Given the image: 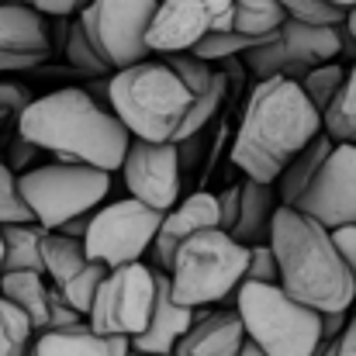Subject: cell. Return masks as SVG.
Returning <instances> with one entry per match:
<instances>
[{
  "label": "cell",
  "instance_id": "1",
  "mask_svg": "<svg viewBox=\"0 0 356 356\" xmlns=\"http://www.w3.org/2000/svg\"><path fill=\"white\" fill-rule=\"evenodd\" d=\"M322 135V111L308 101L298 80H256L232 142V163L245 180L277 184L287 163Z\"/></svg>",
  "mask_w": 356,
  "mask_h": 356
},
{
  "label": "cell",
  "instance_id": "2",
  "mask_svg": "<svg viewBox=\"0 0 356 356\" xmlns=\"http://www.w3.org/2000/svg\"><path fill=\"white\" fill-rule=\"evenodd\" d=\"M17 135L35 149L52 152L56 163H80L94 170H121L131 131L115 111L101 108L87 90L63 87L56 94L35 97L17 115Z\"/></svg>",
  "mask_w": 356,
  "mask_h": 356
},
{
  "label": "cell",
  "instance_id": "3",
  "mask_svg": "<svg viewBox=\"0 0 356 356\" xmlns=\"http://www.w3.org/2000/svg\"><path fill=\"white\" fill-rule=\"evenodd\" d=\"M270 245L277 252L280 287L294 301L315 308L318 315H336L353 308L356 291L350 266L336 245V236L325 225H318L298 208L280 204L273 215Z\"/></svg>",
  "mask_w": 356,
  "mask_h": 356
},
{
  "label": "cell",
  "instance_id": "4",
  "mask_svg": "<svg viewBox=\"0 0 356 356\" xmlns=\"http://www.w3.org/2000/svg\"><path fill=\"white\" fill-rule=\"evenodd\" d=\"M108 101L131 138L180 145L197 97L184 87V80L170 70L163 56H149L145 63L111 73Z\"/></svg>",
  "mask_w": 356,
  "mask_h": 356
},
{
  "label": "cell",
  "instance_id": "5",
  "mask_svg": "<svg viewBox=\"0 0 356 356\" xmlns=\"http://www.w3.org/2000/svg\"><path fill=\"white\" fill-rule=\"evenodd\" d=\"M236 312L245 339L263 356H315L322 346V315L294 301L277 284H242Z\"/></svg>",
  "mask_w": 356,
  "mask_h": 356
},
{
  "label": "cell",
  "instance_id": "6",
  "mask_svg": "<svg viewBox=\"0 0 356 356\" xmlns=\"http://www.w3.org/2000/svg\"><path fill=\"white\" fill-rule=\"evenodd\" d=\"M249 245L225 229H208L187 238L170 263V291L184 308H211L245 284Z\"/></svg>",
  "mask_w": 356,
  "mask_h": 356
},
{
  "label": "cell",
  "instance_id": "7",
  "mask_svg": "<svg viewBox=\"0 0 356 356\" xmlns=\"http://www.w3.org/2000/svg\"><path fill=\"white\" fill-rule=\"evenodd\" d=\"M21 197L45 232H63L70 222L90 218L111 194V173L80 163H45L17 173Z\"/></svg>",
  "mask_w": 356,
  "mask_h": 356
},
{
  "label": "cell",
  "instance_id": "8",
  "mask_svg": "<svg viewBox=\"0 0 356 356\" xmlns=\"http://www.w3.org/2000/svg\"><path fill=\"white\" fill-rule=\"evenodd\" d=\"M159 0H90L80 10V24L101 59L118 73L135 63H145L149 52V28L156 17Z\"/></svg>",
  "mask_w": 356,
  "mask_h": 356
},
{
  "label": "cell",
  "instance_id": "9",
  "mask_svg": "<svg viewBox=\"0 0 356 356\" xmlns=\"http://www.w3.org/2000/svg\"><path fill=\"white\" fill-rule=\"evenodd\" d=\"M159 225H163V211H156L135 197H121L111 204H101L90 215L83 249L90 259L104 263L108 270L142 263V252L152 249Z\"/></svg>",
  "mask_w": 356,
  "mask_h": 356
},
{
  "label": "cell",
  "instance_id": "10",
  "mask_svg": "<svg viewBox=\"0 0 356 356\" xmlns=\"http://www.w3.org/2000/svg\"><path fill=\"white\" fill-rule=\"evenodd\" d=\"M156 294L159 280L156 270L145 263H128L104 277L94 308H90V329L101 336H118V339H138L156 312Z\"/></svg>",
  "mask_w": 356,
  "mask_h": 356
},
{
  "label": "cell",
  "instance_id": "11",
  "mask_svg": "<svg viewBox=\"0 0 356 356\" xmlns=\"http://www.w3.org/2000/svg\"><path fill=\"white\" fill-rule=\"evenodd\" d=\"M236 0H159L152 28H149V52H191L211 31H232Z\"/></svg>",
  "mask_w": 356,
  "mask_h": 356
},
{
  "label": "cell",
  "instance_id": "12",
  "mask_svg": "<svg viewBox=\"0 0 356 356\" xmlns=\"http://www.w3.org/2000/svg\"><path fill=\"white\" fill-rule=\"evenodd\" d=\"M180 166L184 163H180L177 142L131 138L121 173H124V187L135 201L166 215L180 204Z\"/></svg>",
  "mask_w": 356,
  "mask_h": 356
},
{
  "label": "cell",
  "instance_id": "13",
  "mask_svg": "<svg viewBox=\"0 0 356 356\" xmlns=\"http://www.w3.org/2000/svg\"><path fill=\"white\" fill-rule=\"evenodd\" d=\"M298 211L329 232L356 225V145H332L318 177L298 201Z\"/></svg>",
  "mask_w": 356,
  "mask_h": 356
},
{
  "label": "cell",
  "instance_id": "14",
  "mask_svg": "<svg viewBox=\"0 0 356 356\" xmlns=\"http://www.w3.org/2000/svg\"><path fill=\"white\" fill-rule=\"evenodd\" d=\"M52 38L45 14L28 7L24 0L0 3V59L10 63V70H31L42 59L52 56Z\"/></svg>",
  "mask_w": 356,
  "mask_h": 356
},
{
  "label": "cell",
  "instance_id": "15",
  "mask_svg": "<svg viewBox=\"0 0 356 356\" xmlns=\"http://www.w3.org/2000/svg\"><path fill=\"white\" fill-rule=\"evenodd\" d=\"M156 280H159V294H156L152 322H149V329L138 339H131V353L138 356H173L180 339L208 312V308H184L173 298V291H170V273H156Z\"/></svg>",
  "mask_w": 356,
  "mask_h": 356
},
{
  "label": "cell",
  "instance_id": "16",
  "mask_svg": "<svg viewBox=\"0 0 356 356\" xmlns=\"http://www.w3.org/2000/svg\"><path fill=\"white\" fill-rule=\"evenodd\" d=\"M208 229H222V211H218V194L211 191H197L191 197H184L173 211L163 215V225H159V236L152 242V252L159 259L163 270H170L177 249L194 238L197 232H208Z\"/></svg>",
  "mask_w": 356,
  "mask_h": 356
},
{
  "label": "cell",
  "instance_id": "17",
  "mask_svg": "<svg viewBox=\"0 0 356 356\" xmlns=\"http://www.w3.org/2000/svg\"><path fill=\"white\" fill-rule=\"evenodd\" d=\"M280 49L287 59V76L301 80L308 70L336 63L343 56V35L339 24H305V21H284L280 24Z\"/></svg>",
  "mask_w": 356,
  "mask_h": 356
},
{
  "label": "cell",
  "instance_id": "18",
  "mask_svg": "<svg viewBox=\"0 0 356 356\" xmlns=\"http://www.w3.org/2000/svg\"><path fill=\"white\" fill-rule=\"evenodd\" d=\"M245 346L249 339L236 308H208L197 325L180 339L173 356H242Z\"/></svg>",
  "mask_w": 356,
  "mask_h": 356
},
{
  "label": "cell",
  "instance_id": "19",
  "mask_svg": "<svg viewBox=\"0 0 356 356\" xmlns=\"http://www.w3.org/2000/svg\"><path fill=\"white\" fill-rule=\"evenodd\" d=\"M31 356H131V343L118 336H101L90 329V322H83L73 329L38 332Z\"/></svg>",
  "mask_w": 356,
  "mask_h": 356
},
{
  "label": "cell",
  "instance_id": "20",
  "mask_svg": "<svg viewBox=\"0 0 356 356\" xmlns=\"http://www.w3.org/2000/svg\"><path fill=\"white\" fill-rule=\"evenodd\" d=\"M0 298H7L17 312L28 315V322L35 325V332H45L49 329L56 287L49 284L45 273H31V270H10V273H3L0 277Z\"/></svg>",
  "mask_w": 356,
  "mask_h": 356
},
{
  "label": "cell",
  "instance_id": "21",
  "mask_svg": "<svg viewBox=\"0 0 356 356\" xmlns=\"http://www.w3.org/2000/svg\"><path fill=\"white\" fill-rule=\"evenodd\" d=\"M277 208H280V197H277V187H273V184L242 180V208H238L236 229H232L229 236L238 238L242 245L270 242V229H273Z\"/></svg>",
  "mask_w": 356,
  "mask_h": 356
},
{
  "label": "cell",
  "instance_id": "22",
  "mask_svg": "<svg viewBox=\"0 0 356 356\" xmlns=\"http://www.w3.org/2000/svg\"><path fill=\"white\" fill-rule=\"evenodd\" d=\"M332 138L322 131L312 145H305L291 163H287V170L280 173V180L273 184L277 187V197H280V204L284 208H298V201L305 197V191L312 187V180L318 177V170H322V163L329 159V152H332Z\"/></svg>",
  "mask_w": 356,
  "mask_h": 356
},
{
  "label": "cell",
  "instance_id": "23",
  "mask_svg": "<svg viewBox=\"0 0 356 356\" xmlns=\"http://www.w3.org/2000/svg\"><path fill=\"white\" fill-rule=\"evenodd\" d=\"M45 229L38 222H24V225H0L3 238V273L10 270H31V273H45Z\"/></svg>",
  "mask_w": 356,
  "mask_h": 356
},
{
  "label": "cell",
  "instance_id": "24",
  "mask_svg": "<svg viewBox=\"0 0 356 356\" xmlns=\"http://www.w3.org/2000/svg\"><path fill=\"white\" fill-rule=\"evenodd\" d=\"M45 277L56 291H63L66 284H73L94 259L83 249V238L63 236V232H49L45 236Z\"/></svg>",
  "mask_w": 356,
  "mask_h": 356
},
{
  "label": "cell",
  "instance_id": "25",
  "mask_svg": "<svg viewBox=\"0 0 356 356\" xmlns=\"http://www.w3.org/2000/svg\"><path fill=\"white\" fill-rule=\"evenodd\" d=\"M322 131L336 145H356V63L350 66V76L336 101L322 111Z\"/></svg>",
  "mask_w": 356,
  "mask_h": 356
},
{
  "label": "cell",
  "instance_id": "26",
  "mask_svg": "<svg viewBox=\"0 0 356 356\" xmlns=\"http://www.w3.org/2000/svg\"><path fill=\"white\" fill-rule=\"evenodd\" d=\"M284 21L287 14L280 10L277 0H236V10H232V31L249 38H266L280 31Z\"/></svg>",
  "mask_w": 356,
  "mask_h": 356
},
{
  "label": "cell",
  "instance_id": "27",
  "mask_svg": "<svg viewBox=\"0 0 356 356\" xmlns=\"http://www.w3.org/2000/svg\"><path fill=\"white\" fill-rule=\"evenodd\" d=\"M35 325L24 312H17L7 298H0V356H31Z\"/></svg>",
  "mask_w": 356,
  "mask_h": 356
},
{
  "label": "cell",
  "instance_id": "28",
  "mask_svg": "<svg viewBox=\"0 0 356 356\" xmlns=\"http://www.w3.org/2000/svg\"><path fill=\"white\" fill-rule=\"evenodd\" d=\"M346 76H350V70H346L343 63H325V66L308 70L298 83H301V90L308 94V101H312L318 111H325V108L336 101V94L343 90Z\"/></svg>",
  "mask_w": 356,
  "mask_h": 356
},
{
  "label": "cell",
  "instance_id": "29",
  "mask_svg": "<svg viewBox=\"0 0 356 356\" xmlns=\"http://www.w3.org/2000/svg\"><path fill=\"white\" fill-rule=\"evenodd\" d=\"M245 66L256 80H270V76H287V59L280 49V35H266L259 38L249 52H245Z\"/></svg>",
  "mask_w": 356,
  "mask_h": 356
},
{
  "label": "cell",
  "instance_id": "30",
  "mask_svg": "<svg viewBox=\"0 0 356 356\" xmlns=\"http://www.w3.org/2000/svg\"><path fill=\"white\" fill-rule=\"evenodd\" d=\"M163 59L170 63V70L184 80V87H187L194 97L208 94V90L215 87V80H218V73L211 70V63H204V59H197V56H191V52H170V56H163Z\"/></svg>",
  "mask_w": 356,
  "mask_h": 356
},
{
  "label": "cell",
  "instance_id": "31",
  "mask_svg": "<svg viewBox=\"0 0 356 356\" xmlns=\"http://www.w3.org/2000/svg\"><path fill=\"white\" fill-rule=\"evenodd\" d=\"M256 42H259V38H249V35H238V31H211V35H204V38L191 49V56H197V59H204V63H218V59L245 56Z\"/></svg>",
  "mask_w": 356,
  "mask_h": 356
},
{
  "label": "cell",
  "instance_id": "32",
  "mask_svg": "<svg viewBox=\"0 0 356 356\" xmlns=\"http://www.w3.org/2000/svg\"><path fill=\"white\" fill-rule=\"evenodd\" d=\"M66 59H70L76 70L90 73V76H108V73H115V70L101 59V52L94 49V42L87 38V31H83L80 21L66 31Z\"/></svg>",
  "mask_w": 356,
  "mask_h": 356
},
{
  "label": "cell",
  "instance_id": "33",
  "mask_svg": "<svg viewBox=\"0 0 356 356\" xmlns=\"http://www.w3.org/2000/svg\"><path fill=\"white\" fill-rule=\"evenodd\" d=\"M24 222H35V218L21 197L14 170L0 159V225H24Z\"/></svg>",
  "mask_w": 356,
  "mask_h": 356
},
{
  "label": "cell",
  "instance_id": "34",
  "mask_svg": "<svg viewBox=\"0 0 356 356\" xmlns=\"http://www.w3.org/2000/svg\"><path fill=\"white\" fill-rule=\"evenodd\" d=\"M287 21H305V24H343V10L332 0H277Z\"/></svg>",
  "mask_w": 356,
  "mask_h": 356
},
{
  "label": "cell",
  "instance_id": "35",
  "mask_svg": "<svg viewBox=\"0 0 356 356\" xmlns=\"http://www.w3.org/2000/svg\"><path fill=\"white\" fill-rule=\"evenodd\" d=\"M249 284H277L280 287V266H277V252L270 242L249 245V270H245Z\"/></svg>",
  "mask_w": 356,
  "mask_h": 356
},
{
  "label": "cell",
  "instance_id": "36",
  "mask_svg": "<svg viewBox=\"0 0 356 356\" xmlns=\"http://www.w3.org/2000/svg\"><path fill=\"white\" fill-rule=\"evenodd\" d=\"M28 104H31V97H28V87H24V83H14V80H0V118L21 115V111H24Z\"/></svg>",
  "mask_w": 356,
  "mask_h": 356
},
{
  "label": "cell",
  "instance_id": "37",
  "mask_svg": "<svg viewBox=\"0 0 356 356\" xmlns=\"http://www.w3.org/2000/svg\"><path fill=\"white\" fill-rule=\"evenodd\" d=\"M87 322V315H80L59 291H56V298H52V315H49V329H73V325H83ZM45 329V332H49Z\"/></svg>",
  "mask_w": 356,
  "mask_h": 356
},
{
  "label": "cell",
  "instance_id": "38",
  "mask_svg": "<svg viewBox=\"0 0 356 356\" xmlns=\"http://www.w3.org/2000/svg\"><path fill=\"white\" fill-rule=\"evenodd\" d=\"M238 208H242V184H232L218 194V211H222V229L232 232L238 222Z\"/></svg>",
  "mask_w": 356,
  "mask_h": 356
},
{
  "label": "cell",
  "instance_id": "39",
  "mask_svg": "<svg viewBox=\"0 0 356 356\" xmlns=\"http://www.w3.org/2000/svg\"><path fill=\"white\" fill-rule=\"evenodd\" d=\"M315 356H356V312L350 315L346 332H343L336 343L322 339V346H318V353H315Z\"/></svg>",
  "mask_w": 356,
  "mask_h": 356
},
{
  "label": "cell",
  "instance_id": "40",
  "mask_svg": "<svg viewBox=\"0 0 356 356\" xmlns=\"http://www.w3.org/2000/svg\"><path fill=\"white\" fill-rule=\"evenodd\" d=\"M28 7H35L38 14H52V17H70L76 10H83L90 0H24Z\"/></svg>",
  "mask_w": 356,
  "mask_h": 356
},
{
  "label": "cell",
  "instance_id": "41",
  "mask_svg": "<svg viewBox=\"0 0 356 356\" xmlns=\"http://www.w3.org/2000/svg\"><path fill=\"white\" fill-rule=\"evenodd\" d=\"M332 236H336V245H339V252H343V259H346V266H350L353 291H356V225L339 229V232H332Z\"/></svg>",
  "mask_w": 356,
  "mask_h": 356
},
{
  "label": "cell",
  "instance_id": "42",
  "mask_svg": "<svg viewBox=\"0 0 356 356\" xmlns=\"http://www.w3.org/2000/svg\"><path fill=\"white\" fill-rule=\"evenodd\" d=\"M332 3H336V7L343 10V14H346V10H353V7H356V0H332Z\"/></svg>",
  "mask_w": 356,
  "mask_h": 356
},
{
  "label": "cell",
  "instance_id": "43",
  "mask_svg": "<svg viewBox=\"0 0 356 356\" xmlns=\"http://www.w3.org/2000/svg\"><path fill=\"white\" fill-rule=\"evenodd\" d=\"M242 356H263V353H259V350H256V346H252V343H249V346H245V350H242Z\"/></svg>",
  "mask_w": 356,
  "mask_h": 356
},
{
  "label": "cell",
  "instance_id": "44",
  "mask_svg": "<svg viewBox=\"0 0 356 356\" xmlns=\"http://www.w3.org/2000/svg\"><path fill=\"white\" fill-rule=\"evenodd\" d=\"M0 73H14V70H10V63H7V59H0Z\"/></svg>",
  "mask_w": 356,
  "mask_h": 356
},
{
  "label": "cell",
  "instance_id": "45",
  "mask_svg": "<svg viewBox=\"0 0 356 356\" xmlns=\"http://www.w3.org/2000/svg\"><path fill=\"white\" fill-rule=\"evenodd\" d=\"M0 277H3V238H0Z\"/></svg>",
  "mask_w": 356,
  "mask_h": 356
},
{
  "label": "cell",
  "instance_id": "46",
  "mask_svg": "<svg viewBox=\"0 0 356 356\" xmlns=\"http://www.w3.org/2000/svg\"><path fill=\"white\" fill-rule=\"evenodd\" d=\"M0 131H3V118H0Z\"/></svg>",
  "mask_w": 356,
  "mask_h": 356
},
{
  "label": "cell",
  "instance_id": "47",
  "mask_svg": "<svg viewBox=\"0 0 356 356\" xmlns=\"http://www.w3.org/2000/svg\"><path fill=\"white\" fill-rule=\"evenodd\" d=\"M0 3H10V0H0Z\"/></svg>",
  "mask_w": 356,
  "mask_h": 356
},
{
  "label": "cell",
  "instance_id": "48",
  "mask_svg": "<svg viewBox=\"0 0 356 356\" xmlns=\"http://www.w3.org/2000/svg\"><path fill=\"white\" fill-rule=\"evenodd\" d=\"M131 356H138V353H131Z\"/></svg>",
  "mask_w": 356,
  "mask_h": 356
}]
</instances>
